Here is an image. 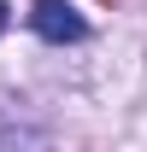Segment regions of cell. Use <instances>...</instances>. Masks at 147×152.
<instances>
[{
	"label": "cell",
	"mask_w": 147,
	"mask_h": 152,
	"mask_svg": "<svg viewBox=\"0 0 147 152\" xmlns=\"http://www.w3.org/2000/svg\"><path fill=\"white\" fill-rule=\"evenodd\" d=\"M30 29H36L41 41H53V47L88 35V23L71 12V0H36V6H30Z\"/></svg>",
	"instance_id": "obj_1"
},
{
	"label": "cell",
	"mask_w": 147,
	"mask_h": 152,
	"mask_svg": "<svg viewBox=\"0 0 147 152\" xmlns=\"http://www.w3.org/2000/svg\"><path fill=\"white\" fill-rule=\"evenodd\" d=\"M0 152H47L36 129H0Z\"/></svg>",
	"instance_id": "obj_2"
}]
</instances>
